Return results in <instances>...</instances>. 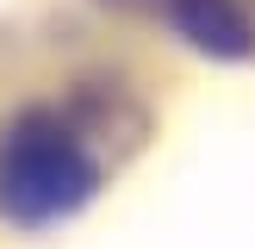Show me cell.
<instances>
[{
	"mask_svg": "<svg viewBox=\"0 0 255 249\" xmlns=\"http://www.w3.org/2000/svg\"><path fill=\"white\" fill-rule=\"evenodd\" d=\"M168 19L206 56H243L249 50V25L237 12V0H168Z\"/></svg>",
	"mask_w": 255,
	"mask_h": 249,
	"instance_id": "obj_2",
	"label": "cell"
},
{
	"mask_svg": "<svg viewBox=\"0 0 255 249\" xmlns=\"http://www.w3.org/2000/svg\"><path fill=\"white\" fill-rule=\"evenodd\" d=\"M94 193V156L56 119H19L0 143V212L12 224H50Z\"/></svg>",
	"mask_w": 255,
	"mask_h": 249,
	"instance_id": "obj_1",
	"label": "cell"
}]
</instances>
